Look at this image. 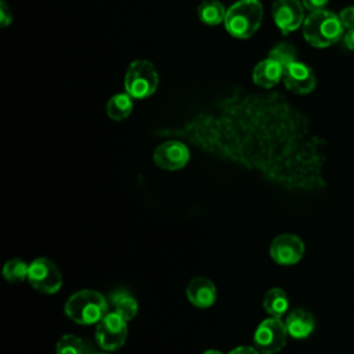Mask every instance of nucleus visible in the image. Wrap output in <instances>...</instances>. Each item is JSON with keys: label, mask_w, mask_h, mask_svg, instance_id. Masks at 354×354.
Here are the masks:
<instances>
[{"label": "nucleus", "mask_w": 354, "mask_h": 354, "mask_svg": "<svg viewBox=\"0 0 354 354\" xmlns=\"http://www.w3.org/2000/svg\"><path fill=\"white\" fill-rule=\"evenodd\" d=\"M109 303L97 290L82 289L75 292L65 301V315L76 324L93 325L98 324L108 314Z\"/></svg>", "instance_id": "1"}, {"label": "nucleus", "mask_w": 354, "mask_h": 354, "mask_svg": "<svg viewBox=\"0 0 354 354\" xmlns=\"http://www.w3.org/2000/svg\"><path fill=\"white\" fill-rule=\"evenodd\" d=\"M343 32L340 18L328 10L313 11L303 22L304 39L314 47H328L336 43Z\"/></svg>", "instance_id": "2"}, {"label": "nucleus", "mask_w": 354, "mask_h": 354, "mask_svg": "<svg viewBox=\"0 0 354 354\" xmlns=\"http://www.w3.org/2000/svg\"><path fill=\"white\" fill-rule=\"evenodd\" d=\"M263 19V6L259 0H239L225 14L224 25L230 35L238 39L250 37Z\"/></svg>", "instance_id": "3"}, {"label": "nucleus", "mask_w": 354, "mask_h": 354, "mask_svg": "<svg viewBox=\"0 0 354 354\" xmlns=\"http://www.w3.org/2000/svg\"><path fill=\"white\" fill-rule=\"evenodd\" d=\"M124 87L133 98L141 100L152 95L158 87L155 66L145 59L133 61L126 72Z\"/></svg>", "instance_id": "4"}, {"label": "nucleus", "mask_w": 354, "mask_h": 354, "mask_svg": "<svg viewBox=\"0 0 354 354\" xmlns=\"http://www.w3.org/2000/svg\"><path fill=\"white\" fill-rule=\"evenodd\" d=\"M28 281L37 292L54 295L62 286V274L53 260L47 257H37L29 264Z\"/></svg>", "instance_id": "5"}, {"label": "nucleus", "mask_w": 354, "mask_h": 354, "mask_svg": "<svg viewBox=\"0 0 354 354\" xmlns=\"http://www.w3.org/2000/svg\"><path fill=\"white\" fill-rule=\"evenodd\" d=\"M288 329L281 318L270 317L259 324L254 330V347L263 354H275L281 351L288 340Z\"/></svg>", "instance_id": "6"}, {"label": "nucleus", "mask_w": 354, "mask_h": 354, "mask_svg": "<svg viewBox=\"0 0 354 354\" xmlns=\"http://www.w3.org/2000/svg\"><path fill=\"white\" fill-rule=\"evenodd\" d=\"M95 339L98 346L105 351L120 348L127 339V321L115 311L108 314L97 324Z\"/></svg>", "instance_id": "7"}, {"label": "nucleus", "mask_w": 354, "mask_h": 354, "mask_svg": "<svg viewBox=\"0 0 354 354\" xmlns=\"http://www.w3.org/2000/svg\"><path fill=\"white\" fill-rule=\"evenodd\" d=\"M303 254L304 243L293 234H281L275 236L270 245L271 259L281 266H293L301 260Z\"/></svg>", "instance_id": "8"}, {"label": "nucleus", "mask_w": 354, "mask_h": 354, "mask_svg": "<svg viewBox=\"0 0 354 354\" xmlns=\"http://www.w3.org/2000/svg\"><path fill=\"white\" fill-rule=\"evenodd\" d=\"M153 162L163 170H178L183 169L189 160L188 147L177 140L162 142L153 151Z\"/></svg>", "instance_id": "9"}, {"label": "nucleus", "mask_w": 354, "mask_h": 354, "mask_svg": "<svg viewBox=\"0 0 354 354\" xmlns=\"http://www.w3.org/2000/svg\"><path fill=\"white\" fill-rule=\"evenodd\" d=\"M272 17L281 32L286 35L296 30L304 22L303 4L299 0H275Z\"/></svg>", "instance_id": "10"}, {"label": "nucleus", "mask_w": 354, "mask_h": 354, "mask_svg": "<svg viewBox=\"0 0 354 354\" xmlns=\"http://www.w3.org/2000/svg\"><path fill=\"white\" fill-rule=\"evenodd\" d=\"M282 80L285 87L296 94L311 93L317 84L313 69L300 61H295L283 68Z\"/></svg>", "instance_id": "11"}, {"label": "nucleus", "mask_w": 354, "mask_h": 354, "mask_svg": "<svg viewBox=\"0 0 354 354\" xmlns=\"http://www.w3.org/2000/svg\"><path fill=\"white\" fill-rule=\"evenodd\" d=\"M185 295L194 307L207 308L214 304L217 299V289L209 278L195 277L188 282Z\"/></svg>", "instance_id": "12"}, {"label": "nucleus", "mask_w": 354, "mask_h": 354, "mask_svg": "<svg viewBox=\"0 0 354 354\" xmlns=\"http://www.w3.org/2000/svg\"><path fill=\"white\" fill-rule=\"evenodd\" d=\"M285 325L290 337L306 339L314 332L315 319L310 311L304 308H295L286 315Z\"/></svg>", "instance_id": "13"}, {"label": "nucleus", "mask_w": 354, "mask_h": 354, "mask_svg": "<svg viewBox=\"0 0 354 354\" xmlns=\"http://www.w3.org/2000/svg\"><path fill=\"white\" fill-rule=\"evenodd\" d=\"M283 76V66L272 59V58H267L260 61L252 73L253 82L264 88H271L272 86H275Z\"/></svg>", "instance_id": "14"}, {"label": "nucleus", "mask_w": 354, "mask_h": 354, "mask_svg": "<svg viewBox=\"0 0 354 354\" xmlns=\"http://www.w3.org/2000/svg\"><path fill=\"white\" fill-rule=\"evenodd\" d=\"M263 308L267 314L275 318L285 315L289 308V297L286 292L281 288L268 289L263 297Z\"/></svg>", "instance_id": "15"}, {"label": "nucleus", "mask_w": 354, "mask_h": 354, "mask_svg": "<svg viewBox=\"0 0 354 354\" xmlns=\"http://www.w3.org/2000/svg\"><path fill=\"white\" fill-rule=\"evenodd\" d=\"M111 306L112 311L118 313L120 317H123L127 322L133 319L138 313V303L133 295H130L127 290H116L111 295Z\"/></svg>", "instance_id": "16"}, {"label": "nucleus", "mask_w": 354, "mask_h": 354, "mask_svg": "<svg viewBox=\"0 0 354 354\" xmlns=\"http://www.w3.org/2000/svg\"><path fill=\"white\" fill-rule=\"evenodd\" d=\"M133 111V97L129 93H119L109 98L106 113L113 120L126 119Z\"/></svg>", "instance_id": "17"}, {"label": "nucleus", "mask_w": 354, "mask_h": 354, "mask_svg": "<svg viewBox=\"0 0 354 354\" xmlns=\"http://www.w3.org/2000/svg\"><path fill=\"white\" fill-rule=\"evenodd\" d=\"M225 8L217 0H207L199 4L198 17L206 25H218L225 19Z\"/></svg>", "instance_id": "18"}, {"label": "nucleus", "mask_w": 354, "mask_h": 354, "mask_svg": "<svg viewBox=\"0 0 354 354\" xmlns=\"http://www.w3.org/2000/svg\"><path fill=\"white\" fill-rule=\"evenodd\" d=\"M28 271H29V264H26L25 260L19 257H14L4 263L1 274L6 281L17 283V282H22L24 279H28Z\"/></svg>", "instance_id": "19"}, {"label": "nucleus", "mask_w": 354, "mask_h": 354, "mask_svg": "<svg viewBox=\"0 0 354 354\" xmlns=\"http://www.w3.org/2000/svg\"><path fill=\"white\" fill-rule=\"evenodd\" d=\"M84 343L75 335H64L55 344V354H84Z\"/></svg>", "instance_id": "20"}, {"label": "nucleus", "mask_w": 354, "mask_h": 354, "mask_svg": "<svg viewBox=\"0 0 354 354\" xmlns=\"http://www.w3.org/2000/svg\"><path fill=\"white\" fill-rule=\"evenodd\" d=\"M297 51L293 46L288 44V43H279L277 44L268 54V58H272L275 61H278L283 68L288 66L289 64L297 61Z\"/></svg>", "instance_id": "21"}, {"label": "nucleus", "mask_w": 354, "mask_h": 354, "mask_svg": "<svg viewBox=\"0 0 354 354\" xmlns=\"http://www.w3.org/2000/svg\"><path fill=\"white\" fill-rule=\"evenodd\" d=\"M340 22L344 29H353L354 28V6L344 7L339 14Z\"/></svg>", "instance_id": "22"}, {"label": "nucleus", "mask_w": 354, "mask_h": 354, "mask_svg": "<svg viewBox=\"0 0 354 354\" xmlns=\"http://www.w3.org/2000/svg\"><path fill=\"white\" fill-rule=\"evenodd\" d=\"M12 21V14L6 1H0V25L7 26Z\"/></svg>", "instance_id": "23"}, {"label": "nucleus", "mask_w": 354, "mask_h": 354, "mask_svg": "<svg viewBox=\"0 0 354 354\" xmlns=\"http://www.w3.org/2000/svg\"><path fill=\"white\" fill-rule=\"evenodd\" d=\"M303 6L313 11H319V10H325V6L328 4V0H301Z\"/></svg>", "instance_id": "24"}, {"label": "nucleus", "mask_w": 354, "mask_h": 354, "mask_svg": "<svg viewBox=\"0 0 354 354\" xmlns=\"http://www.w3.org/2000/svg\"><path fill=\"white\" fill-rule=\"evenodd\" d=\"M228 354H260V351L256 347L239 346V347H235L234 350H231Z\"/></svg>", "instance_id": "25"}, {"label": "nucleus", "mask_w": 354, "mask_h": 354, "mask_svg": "<svg viewBox=\"0 0 354 354\" xmlns=\"http://www.w3.org/2000/svg\"><path fill=\"white\" fill-rule=\"evenodd\" d=\"M344 44L347 48L354 51V28L347 29V32L344 33Z\"/></svg>", "instance_id": "26"}, {"label": "nucleus", "mask_w": 354, "mask_h": 354, "mask_svg": "<svg viewBox=\"0 0 354 354\" xmlns=\"http://www.w3.org/2000/svg\"><path fill=\"white\" fill-rule=\"evenodd\" d=\"M203 354H223V353L220 350H216V348H209Z\"/></svg>", "instance_id": "27"}, {"label": "nucleus", "mask_w": 354, "mask_h": 354, "mask_svg": "<svg viewBox=\"0 0 354 354\" xmlns=\"http://www.w3.org/2000/svg\"><path fill=\"white\" fill-rule=\"evenodd\" d=\"M95 354H109V353H95Z\"/></svg>", "instance_id": "28"}]
</instances>
